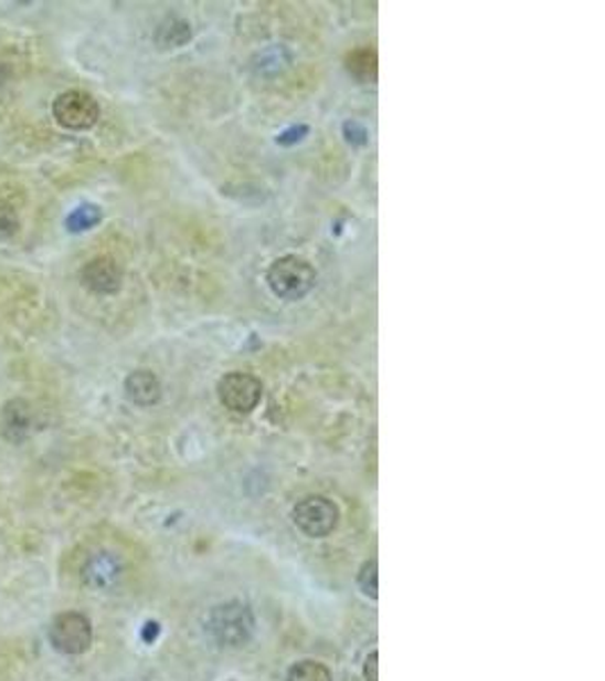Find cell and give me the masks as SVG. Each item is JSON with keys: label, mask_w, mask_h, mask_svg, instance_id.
<instances>
[{"label": "cell", "mask_w": 605, "mask_h": 681, "mask_svg": "<svg viewBox=\"0 0 605 681\" xmlns=\"http://www.w3.org/2000/svg\"><path fill=\"white\" fill-rule=\"evenodd\" d=\"M266 282L270 291L282 297V301H301L316 286L314 266L297 258V254H284L275 260L266 273Z\"/></svg>", "instance_id": "6da1fadb"}, {"label": "cell", "mask_w": 605, "mask_h": 681, "mask_svg": "<svg viewBox=\"0 0 605 681\" xmlns=\"http://www.w3.org/2000/svg\"><path fill=\"white\" fill-rule=\"evenodd\" d=\"M206 631L223 648H241L250 641L254 631L252 609L243 603H225L221 607H213L206 618Z\"/></svg>", "instance_id": "7a4b0ae2"}, {"label": "cell", "mask_w": 605, "mask_h": 681, "mask_svg": "<svg viewBox=\"0 0 605 681\" xmlns=\"http://www.w3.org/2000/svg\"><path fill=\"white\" fill-rule=\"evenodd\" d=\"M293 521L297 530L309 538H325L329 536L340 521V511L336 502L325 495H311L299 500L293 509Z\"/></svg>", "instance_id": "3957f363"}, {"label": "cell", "mask_w": 605, "mask_h": 681, "mask_svg": "<svg viewBox=\"0 0 605 681\" xmlns=\"http://www.w3.org/2000/svg\"><path fill=\"white\" fill-rule=\"evenodd\" d=\"M94 643L92 620L79 611H64L51 625V646L68 657L84 654Z\"/></svg>", "instance_id": "277c9868"}, {"label": "cell", "mask_w": 605, "mask_h": 681, "mask_svg": "<svg viewBox=\"0 0 605 681\" xmlns=\"http://www.w3.org/2000/svg\"><path fill=\"white\" fill-rule=\"evenodd\" d=\"M53 116L62 127H66V130H73V133L92 130L100 118V105L96 103L92 94L71 90L55 98Z\"/></svg>", "instance_id": "5b68a950"}, {"label": "cell", "mask_w": 605, "mask_h": 681, "mask_svg": "<svg viewBox=\"0 0 605 681\" xmlns=\"http://www.w3.org/2000/svg\"><path fill=\"white\" fill-rule=\"evenodd\" d=\"M219 400L225 409L234 413H252L262 402L264 387L250 373H227L219 381Z\"/></svg>", "instance_id": "8992f818"}, {"label": "cell", "mask_w": 605, "mask_h": 681, "mask_svg": "<svg viewBox=\"0 0 605 681\" xmlns=\"http://www.w3.org/2000/svg\"><path fill=\"white\" fill-rule=\"evenodd\" d=\"M79 282L86 291H92L96 295H114L123 286V269L118 266L116 260L112 258H96L92 262H86L84 269L79 271Z\"/></svg>", "instance_id": "52a82bcc"}, {"label": "cell", "mask_w": 605, "mask_h": 681, "mask_svg": "<svg viewBox=\"0 0 605 681\" xmlns=\"http://www.w3.org/2000/svg\"><path fill=\"white\" fill-rule=\"evenodd\" d=\"M84 584L98 588V590H109L114 588L120 577H123V564L118 557H114L112 552H98L82 568Z\"/></svg>", "instance_id": "ba28073f"}, {"label": "cell", "mask_w": 605, "mask_h": 681, "mask_svg": "<svg viewBox=\"0 0 605 681\" xmlns=\"http://www.w3.org/2000/svg\"><path fill=\"white\" fill-rule=\"evenodd\" d=\"M125 396L137 407H152L161 400V381L152 370H135L125 379Z\"/></svg>", "instance_id": "9c48e42d"}, {"label": "cell", "mask_w": 605, "mask_h": 681, "mask_svg": "<svg viewBox=\"0 0 605 681\" xmlns=\"http://www.w3.org/2000/svg\"><path fill=\"white\" fill-rule=\"evenodd\" d=\"M32 407L28 400L23 398H14L3 407V434L14 441L21 443L25 441V437L32 432Z\"/></svg>", "instance_id": "30bf717a"}, {"label": "cell", "mask_w": 605, "mask_h": 681, "mask_svg": "<svg viewBox=\"0 0 605 681\" xmlns=\"http://www.w3.org/2000/svg\"><path fill=\"white\" fill-rule=\"evenodd\" d=\"M191 39V25L182 19H168L157 30V44L161 49H180Z\"/></svg>", "instance_id": "8fae6325"}, {"label": "cell", "mask_w": 605, "mask_h": 681, "mask_svg": "<svg viewBox=\"0 0 605 681\" xmlns=\"http://www.w3.org/2000/svg\"><path fill=\"white\" fill-rule=\"evenodd\" d=\"M103 211L98 205H79L77 209H73L68 219H66V228L71 232H86L100 223Z\"/></svg>", "instance_id": "7c38bea8"}, {"label": "cell", "mask_w": 605, "mask_h": 681, "mask_svg": "<svg viewBox=\"0 0 605 681\" xmlns=\"http://www.w3.org/2000/svg\"><path fill=\"white\" fill-rule=\"evenodd\" d=\"M286 681H333L331 670L320 661H299L288 670Z\"/></svg>", "instance_id": "4fadbf2b"}, {"label": "cell", "mask_w": 605, "mask_h": 681, "mask_svg": "<svg viewBox=\"0 0 605 681\" xmlns=\"http://www.w3.org/2000/svg\"><path fill=\"white\" fill-rule=\"evenodd\" d=\"M348 71L361 80V82H370L376 77V55L374 51H368V49H361V51H354L350 57H348Z\"/></svg>", "instance_id": "5bb4252c"}, {"label": "cell", "mask_w": 605, "mask_h": 681, "mask_svg": "<svg viewBox=\"0 0 605 681\" xmlns=\"http://www.w3.org/2000/svg\"><path fill=\"white\" fill-rule=\"evenodd\" d=\"M17 230H19L17 209L8 200H0V241L12 239Z\"/></svg>", "instance_id": "9a60e30c"}, {"label": "cell", "mask_w": 605, "mask_h": 681, "mask_svg": "<svg viewBox=\"0 0 605 681\" xmlns=\"http://www.w3.org/2000/svg\"><path fill=\"white\" fill-rule=\"evenodd\" d=\"M359 588L363 590V595H368V598L376 600V562H365L361 566V573H359Z\"/></svg>", "instance_id": "2e32d148"}, {"label": "cell", "mask_w": 605, "mask_h": 681, "mask_svg": "<svg viewBox=\"0 0 605 681\" xmlns=\"http://www.w3.org/2000/svg\"><path fill=\"white\" fill-rule=\"evenodd\" d=\"M307 133H309V130H307V125L290 127V130H286V133H282V135L277 137V144H282V146H293V144H297V142L305 139Z\"/></svg>", "instance_id": "e0dca14e"}, {"label": "cell", "mask_w": 605, "mask_h": 681, "mask_svg": "<svg viewBox=\"0 0 605 681\" xmlns=\"http://www.w3.org/2000/svg\"><path fill=\"white\" fill-rule=\"evenodd\" d=\"M379 663V654L372 652L368 659H365V668H363V674H365V681H379V674H376V666Z\"/></svg>", "instance_id": "ac0fdd59"}, {"label": "cell", "mask_w": 605, "mask_h": 681, "mask_svg": "<svg viewBox=\"0 0 605 681\" xmlns=\"http://www.w3.org/2000/svg\"><path fill=\"white\" fill-rule=\"evenodd\" d=\"M159 633V625L157 622H148L146 629H144V638L146 641H155V636Z\"/></svg>", "instance_id": "d6986e66"}]
</instances>
